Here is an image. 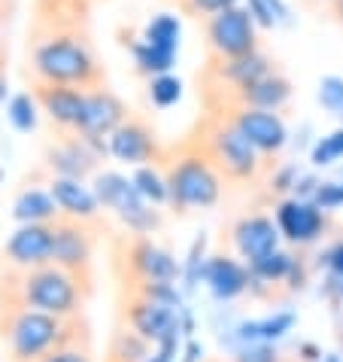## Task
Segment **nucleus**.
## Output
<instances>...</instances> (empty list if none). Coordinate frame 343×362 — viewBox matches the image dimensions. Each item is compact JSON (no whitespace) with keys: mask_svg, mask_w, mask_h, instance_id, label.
I'll return each instance as SVG.
<instances>
[{"mask_svg":"<svg viewBox=\"0 0 343 362\" xmlns=\"http://www.w3.org/2000/svg\"><path fill=\"white\" fill-rule=\"evenodd\" d=\"M22 79L79 88L109 86V70L95 37V6L85 0H31L25 28Z\"/></svg>","mask_w":343,"mask_h":362,"instance_id":"f257e3e1","label":"nucleus"},{"mask_svg":"<svg viewBox=\"0 0 343 362\" xmlns=\"http://www.w3.org/2000/svg\"><path fill=\"white\" fill-rule=\"evenodd\" d=\"M0 344L9 362H28L58 344H95L85 314L58 317L34 308L0 310Z\"/></svg>","mask_w":343,"mask_h":362,"instance_id":"f03ea898","label":"nucleus"},{"mask_svg":"<svg viewBox=\"0 0 343 362\" xmlns=\"http://www.w3.org/2000/svg\"><path fill=\"white\" fill-rule=\"evenodd\" d=\"M85 301L88 296L79 289V284L55 262L28 271L0 268V310L34 308L58 317H73L85 314Z\"/></svg>","mask_w":343,"mask_h":362,"instance_id":"7ed1b4c3","label":"nucleus"},{"mask_svg":"<svg viewBox=\"0 0 343 362\" xmlns=\"http://www.w3.org/2000/svg\"><path fill=\"white\" fill-rule=\"evenodd\" d=\"M186 144L200 153L210 165L216 168L222 183L243 186L252 183L261 170V153L249 144V137L219 113H200L198 122L183 134Z\"/></svg>","mask_w":343,"mask_h":362,"instance_id":"20e7f679","label":"nucleus"},{"mask_svg":"<svg viewBox=\"0 0 343 362\" xmlns=\"http://www.w3.org/2000/svg\"><path fill=\"white\" fill-rule=\"evenodd\" d=\"M158 177L167 189L170 204L179 210H195V207H213L222 192V177L216 168L207 162L200 153H195L183 137L176 144H167L158 158Z\"/></svg>","mask_w":343,"mask_h":362,"instance_id":"39448f33","label":"nucleus"},{"mask_svg":"<svg viewBox=\"0 0 343 362\" xmlns=\"http://www.w3.org/2000/svg\"><path fill=\"white\" fill-rule=\"evenodd\" d=\"M107 265L113 271L116 286H134V289H161L170 286L176 274V265L152 238L143 231H113L107 238Z\"/></svg>","mask_w":343,"mask_h":362,"instance_id":"423d86ee","label":"nucleus"},{"mask_svg":"<svg viewBox=\"0 0 343 362\" xmlns=\"http://www.w3.org/2000/svg\"><path fill=\"white\" fill-rule=\"evenodd\" d=\"M52 231H55L52 262L58 268H64L79 284V289L92 298L95 296V250H97L100 240L109 238V235L83 223V219L61 214V210L52 216Z\"/></svg>","mask_w":343,"mask_h":362,"instance_id":"0eeeda50","label":"nucleus"},{"mask_svg":"<svg viewBox=\"0 0 343 362\" xmlns=\"http://www.w3.org/2000/svg\"><path fill=\"white\" fill-rule=\"evenodd\" d=\"M116 317L119 326L134 329L149 341H170V335H174L170 286L161 289L116 286Z\"/></svg>","mask_w":343,"mask_h":362,"instance_id":"6e6552de","label":"nucleus"},{"mask_svg":"<svg viewBox=\"0 0 343 362\" xmlns=\"http://www.w3.org/2000/svg\"><path fill=\"white\" fill-rule=\"evenodd\" d=\"M28 95L43 110L49 125L70 134L88 137V119H92V88L64 86V83H28ZM92 140V137H88ZM95 144V140H92ZM100 146V144H97Z\"/></svg>","mask_w":343,"mask_h":362,"instance_id":"1a4fd4ad","label":"nucleus"},{"mask_svg":"<svg viewBox=\"0 0 343 362\" xmlns=\"http://www.w3.org/2000/svg\"><path fill=\"white\" fill-rule=\"evenodd\" d=\"M207 58H240L249 52H258V31L255 16L243 6H231L200 22Z\"/></svg>","mask_w":343,"mask_h":362,"instance_id":"9d476101","label":"nucleus"},{"mask_svg":"<svg viewBox=\"0 0 343 362\" xmlns=\"http://www.w3.org/2000/svg\"><path fill=\"white\" fill-rule=\"evenodd\" d=\"M167 144L158 140L155 125L149 122L143 113L131 110L125 116V122L109 134V153H113L119 162L125 165H158L161 153H164Z\"/></svg>","mask_w":343,"mask_h":362,"instance_id":"9b49d317","label":"nucleus"},{"mask_svg":"<svg viewBox=\"0 0 343 362\" xmlns=\"http://www.w3.org/2000/svg\"><path fill=\"white\" fill-rule=\"evenodd\" d=\"M52 244L55 231L52 219H40V223H25L0 250V268L9 271H28L37 265L52 262Z\"/></svg>","mask_w":343,"mask_h":362,"instance_id":"f8f14e48","label":"nucleus"},{"mask_svg":"<svg viewBox=\"0 0 343 362\" xmlns=\"http://www.w3.org/2000/svg\"><path fill=\"white\" fill-rule=\"evenodd\" d=\"M216 113L231 119V122L249 137V144L255 146L261 156H274L282 149V144H286V125H282V119L274 113V110L228 107V110H216Z\"/></svg>","mask_w":343,"mask_h":362,"instance_id":"ddd939ff","label":"nucleus"},{"mask_svg":"<svg viewBox=\"0 0 343 362\" xmlns=\"http://www.w3.org/2000/svg\"><path fill=\"white\" fill-rule=\"evenodd\" d=\"M55 198V204L61 214L73 216V219H83V223L95 226L100 231H107V235H113L107 226V216L104 210H100V204L95 201L92 192H85L83 186H79V180H70V177H55L52 180V192H49Z\"/></svg>","mask_w":343,"mask_h":362,"instance_id":"4468645a","label":"nucleus"},{"mask_svg":"<svg viewBox=\"0 0 343 362\" xmlns=\"http://www.w3.org/2000/svg\"><path fill=\"white\" fill-rule=\"evenodd\" d=\"M291 98V83L286 74H279V70H274V74L261 76L258 83L246 86L243 92H240L234 98V104L231 107H255V110H277L286 107V100ZM228 110V107H225ZM210 113H216V110H210Z\"/></svg>","mask_w":343,"mask_h":362,"instance_id":"2eb2a0df","label":"nucleus"},{"mask_svg":"<svg viewBox=\"0 0 343 362\" xmlns=\"http://www.w3.org/2000/svg\"><path fill=\"white\" fill-rule=\"evenodd\" d=\"M234 240H237L240 253L255 265L277 250V226L265 216H249V219H243V223H237Z\"/></svg>","mask_w":343,"mask_h":362,"instance_id":"dca6fc26","label":"nucleus"},{"mask_svg":"<svg viewBox=\"0 0 343 362\" xmlns=\"http://www.w3.org/2000/svg\"><path fill=\"white\" fill-rule=\"evenodd\" d=\"M279 228L286 231L291 240H313L322 228V216L316 207L289 201V204L279 207Z\"/></svg>","mask_w":343,"mask_h":362,"instance_id":"f3484780","label":"nucleus"},{"mask_svg":"<svg viewBox=\"0 0 343 362\" xmlns=\"http://www.w3.org/2000/svg\"><path fill=\"white\" fill-rule=\"evenodd\" d=\"M164 4L174 9V13H179V16L195 18V22H204V18L222 13V9L237 6L240 0H164Z\"/></svg>","mask_w":343,"mask_h":362,"instance_id":"a211bd4d","label":"nucleus"},{"mask_svg":"<svg viewBox=\"0 0 343 362\" xmlns=\"http://www.w3.org/2000/svg\"><path fill=\"white\" fill-rule=\"evenodd\" d=\"M28 362H95V344H58Z\"/></svg>","mask_w":343,"mask_h":362,"instance_id":"6ab92c4d","label":"nucleus"},{"mask_svg":"<svg viewBox=\"0 0 343 362\" xmlns=\"http://www.w3.org/2000/svg\"><path fill=\"white\" fill-rule=\"evenodd\" d=\"M325 104L335 107L337 113L343 116V83H337V79H328V83H325Z\"/></svg>","mask_w":343,"mask_h":362,"instance_id":"aec40b11","label":"nucleus"},{"mask_svg":"<svg viewBox=\"0 0 343 362\" xmlns=\"http://www.w3.org/2000/svg\"><path fill=\"white\" fill-rule=\"evenodd\" d=\"M18 13V0H0V25L9 28V22L16 18Z\"/></svg>","mask_w":343,"mask_h":362,"instance_id":"412c9836","label":"nucleus"},{"mask_svg":"<svg viewBox=\"0 0 343 362\" xmlns=\"http://www.w3.org/2000/svg\"><path fill=\"white\" fill-rule=\"evenodd\" d=\"M6 70H9V55H0V100L6 98V88H9V83H6Z\"/></svg>","mask_w":343,"mask_h":362,"instance_id":"4be33fe9","label":"nucleus"},{"mask_svg":"<svg viewBox=\"0 0 343 362\" xmlns=\"http://www.w3.org/2000/svg\"><path fill=\"white\" fill-rule=\"evenodd\" d=\"M0 55H9V37L4 25H0Z\"/></svg>","mask_w":343,"mask_h":362,"instance_id":"5701e85b","label":"nucleus"},{"mask_svg":"<svg viewBox=\"0 0 343 362\" xmlns=\"http://www.w3.org/2000/svg\"><path fill=\"white\" fill-rule=\"evenodd\" d=\"M331 6H335V16L343 22V0H331Z\"/></svg>","mask_w":343,"mask_h":362,"instance_id":"b1692460","label":"nucleus"},{"mask_svg":"<svg viewBox=\"0 0 343 362\" xmlns=\"http://www.w3.org/2000/svg\"><path fill=\"white\" fill-rule=\"evenodd\" d=\"M85 4H92V6H95V9H97V6H100V4H109V0H85Z\"/></svg>","mask_w":343,"mask_h":362,"instance_id":"393cba45","label":"nucleus"},{"mask_svg":"<svg viewBox=\"0 0 343 362\" xmlns=\"http://www.w3.org/2000/svg\"><path fill=\"white\" fill-rule=\"evenodd\" d=\"M104 362H122V359H113V356H104Z\"/></svg>","mask_w":343,"mask_h":362,"instance_id":"a878e982","label":"nucleus"}]
</instances>
